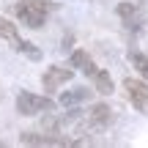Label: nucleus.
<instances>
[{"label":"nucleus","instance_id":"nucleus-8","mask_svg":"<svg viewBox=\"0 0 148 148\" xmlns=\"http://www.w3.org/2000/svg\"><path fill=\"white\" fill-rule=\"evenodd\" d=\"M110 121H112V110L107 104H93L88 110V123H90V126L99 129V126H107Z\"/></svg>","mask_w":148,"mask_h":148},{"label":"nucleus","instance_id":"nucleus-6","mask_svg":"<svg viewBox=\"0 0 148 148\" xmlns=\"http://www.w3.org/2000/svg\"><path fill=\"white\" fill-rule=\"evenodd\" d=\"M71 66H74V69H79L85 77H93L96 69H99V66L90 60V55L85 52V49H74V52H71Z\"/></svg>","mask_w":148,"mask_h":148},{"label":"nucleus","instance_id":"nucleus-11","mask_svg":"<svg viewBox=\"0 0 148 148\" xmlns=\"http://www.w3.org/2000/svg\"><path fill=\"white\" fill-rule=\"evenodd\" d=\"M129 60H132V66L143 74V79L148 82V55H140V52H132L129 55Z\"/></svg>","mask_w":148,"mask_h":148},{"label":"nucleus","instance_id":"nucleus-10","mask_svg":"<svg viewBox=\"0 0 148 148\" xmlns=\"http://www.w3.org/2000/svg\"><path fill=\"white\" fill-rule=\"evenodd\" d=\"M90 79H93V88L99 90L101 96H110L112 90H115V88H112V77H110L104 69H96V74H93Z\"/></svg>","mask_w":148,"mask_h":148},{"label":"nucleus","instance_id":"nucleus-1","mask_svg":"<svg viewBox=\"0 0 148 148\" xmlns=\"http://www.w3.org/2000/svg\"><path fill=\"white\" fill-rule=\"evenodd\" d=\"M14 14H16V19L22 22V25H27V27H44V22H47V16H49V3L47 0H19L16 3V8H14Z\"/></svg>","mask_w":148,"mask_h":148},{"label":"nucleus","instance_id":"nucleus-7","mask_svg":"<svg viewBox=\"0 0 148 148\" xmlns=\"http://www.w3.org/2000/svg\"><path fill=\"white\" fill-rule=\"evenodd\" d=\"M118 16L123 19L126 27L137 30V25H140V5H134V3H118Z\"/></svg>","mask_w":148,"mask_h":148},{"label":"nucleus","instance_id":"nucleus-4","mask_svg":"<svg viewBox=\"0 0 148 148\" xmlns=\"http://www.w3.org/2000/svg\"><path fill=\"white\" fill-rule=\"evenodd\" d=\"M123 88H126V96H129V101L134 104V110L148 112V82H145V79L126 77V79H123Z\"/></svg>","mask_w":148,"mask_h":148},{"label":"nucleus","instance_id":"nucleus-2","mask_svg":"<svg viewBox=\"0 0 148 148\" xmlns=\"http://www.w3.org/2000/svg\"><path fill=\"white\" fill-rule=\"evenodd\" d=\"M0 38H5V41H8L11 47L16 49V52L27 55L30 60H41V49H38V47H33V44H30V41H25V38H19L16 27L11 25L5 16H0Z\"/></svg>","mask_w":148,"mask_h":148},{"label":"nucleus","instance_id":"nucleus-9","mask_svg":"<svg viewBox=\"0 0 148 148\" xmlns=\"http://www.w3.org/2000/svg\"><path fill=\"white\" fill-rule=\"evenodd\" d=\"M88 99H90V90L88 88H74V90H63L58 101L63 107H74V104H82V101H88Z\"/></svg>","mask_w":148,"mask_h":148},{"label":"nucleus","instance_id":"nucleus-3","mask_svg":"<svg viewBox=\"0 0 148 148\" xmlns=\"http://www.w3.org/2000/svg\"><path fill=\"white\" fill-rule=\"evenodd\" d=\"M55 101L49 96H36L30 90H19L16 96V112L19 115H38V112H52Z\"/></svg>","mask_w":148,"mask_h":148},{"label":"nucleus","instance_id":"nucleus-5","mask_svg":"<svg viewBox=\"0 0 148 148\" xmlns=\"http://www.w3.org/2000/svg\"><path fill=\"white\" fill-rule=\"evenodd\" d=\"M71 77H74V69H69V66H49V69L44 71V77H41V85H44V90L52 93L60 85H66Z\"/></svg>","mask_w":148,"mask_h":148}]
</instances>
